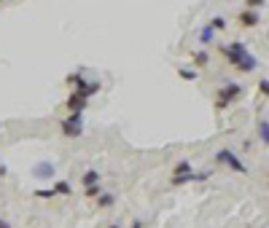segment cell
<instances>
[{
	"label": "cell",
	"instance_id": "52a82bcc",
	"mask_svg": "<svg viewBox=\"0 0 269 228\" xmlns=\"http://www.w3.org/2000/svg\"><path fill=\"white\" fill-rule=\"evenodd\" d=\"M199 180H207V175H197V172L172 175V185H189V183H199Z\"/></svg>",
	"mask_w": 269,
	"mask_h": 228
},
{
	"label": "cell",
	"instance_id": "30bf717a",
	"mask_svg": "<svg viewBox=\"0 0 269 228\" xmlns=\"http://www.w3.org/2000/svg\"><path fill=\"white\" fill-rule=\"evenodd\" d=\"M197 38H199V43H202V46H213V43H216V30H213L210 24H205V27L199 30Z\"/></svg>",
	"mask_w": 269,
	"mask_h": 228
},
{
	"label": "cell",
	"instance_id": "7c38bea8",
	"mask_svg": "<svg viewBox=\"0 0 269 228\" xmlns=\"http://www.w3.org/2000/svg\"><path fill=\"white\" fill-rule=\"evenodd\" d=\"M178 78L194 83V81L199 78V70H197V68H178Z\"/></svg>",
	"mask_w": 269,
	"mask_h": 228
},
{
	"label": "cell",
	"instance_id": "d6986e66",
	"mask_svg": "<svg viewBox=\"0 0 269 228\" xmlns=\"http://www.w3.org/2000/svg\"><path fill=\"white\" fill-rule=\"evenodd\" d=\"M111 204H113V193H105V191H102V193L97 196V207H111Z\"/></svg>",
	"mask_w": 269,
	"mask_h": 228
},
{
	"label": "cell",
	"instance_id": "cb8c5ba5",
	"mask_svg": "<svg viewBox=\"0 0 269 228\" xmlns=\"http://www.w3.org/2000/svg\"><path fill=\"white\" fill-rule=\"evenodd\" d=\"M132 228H143V223H140V220H134V223H132Z\"/></svg>",
	"mask_w": 269,
	"mask_h": 228
},
{
	"label": "cell",
	"instance_id": "4fadbf2b",
	"mask_svg": "<svg viewBox=\"0 0 269 228\" xmlns=\"http://www.w3.org/2000/svg\"><path fill=\"white\" fill-rule=\"evenodd\" d=\"M51 191H54L57 196H70V193H73V185H70V183H67V180H57V183H54V188H51Z\"/></svg>",
	"mask_w": 269,
	"mask_h": 228
},
{
	"label": "cell",
	"instance_id": "9c48e42d",
	"mask_svg": "<svg viewBox=\"0 0 269 228\" xmlns=\"http://www.w3.org/2000/svg\"><path fill=\"white\" fill-rule=\"evenodd\" d=\"M207 64H210V51L207 49H199V51H194V54H191V68H207Z\"/></svg>",
	"mask_w": 269,
	"mask_h": 228
},
{
	"label": "cell",
	"instance_id": "8992f818",
	"mask_svg": "<svg viewBox=\"0 0 269 228\" xmlns=\"http://www.w3.org/2000/svg\"><path fill=\"white\" fill-rule=\"evenodd\" d=\"M86 108H89V97H86L81 89H73L70 97L65 100V110L73 113V110H86Z\"/></svg>",
	"mask_w": 269,
	"mask_h": 228
},
{
	"label": "cell",
	"instance_id": "603a6c76",
	"mask_svg": "<svg viewBox=\"0 0 269 228\" xmlns=\"http://www.w3.org/2000/svg\"><path fill=\"white\" fill-rule=\"evenodd\" d=\"M0 228H11V223H8V220H0Z\"/></svg>",
	"mask_w": 269,
	"mask_h": 228
},
{
	"label": "cell",
	"instance_id": "7402d4cb",
	"mask_svg": "<svg viewBox=\"0 0 269 228\" xmlns=\"http://www.w3.org/2000/svg\"><path fill=\"white\" fill-rule=\"evenodd\" d=\"M258 91H261V97H266V94H269V83H266V78L258 81Z\"/></svg>",
	"mask_w": 269,
	"mask_h": 228
},
{
	"label": "cell",
	"instance_id": "5b68a950",
	"mask_svg": "<svg viewBox=\"0 0 269 228\" xmlns=\"http://www.w3.org/2000/svg\"><path fill=\"white\" fill-rule=\"evenodd\" d=\"M261 22H264V19H261V14H258L256 8H245V11L237 14V24L245 27V30H256Z\"/></svg>",
	"mask_w": 269,
	"mask_h": 228
},
{
	"label": "cell",
	"instance_id": "ac0fdd59",
	"mask_svg": "<svg viewBox=\"0 0 269 228\" xmlns=\"http://www.w3.org/2000/svg\"><path fill=\"white\" fill-rule=\"evenodd\" d=\"M65 81H67V86H73V89H75V86H78V83L84 81V75H81V70H75V73H70V75H67Z\"/></svg>",
	"mask_w": 269,
	"mask_h": 228
},
{
	"label": "cell",
	"instance_id": "277c9868",
	"mask_svg": "<svg viewBox=\"0 0 269 228\" xmlns=\"http://www.w3.org/2000/svg\"><path fill=\"white\" fill-rule=\"evenodd\" d=\"M216 164L226 167V169H232V172L248 175V164H245V161L234 153V150H229V148H221V150H216Z\"/></svg>",
	"mask_w": 269,
	"mask_h": 228
},
{
	"label": "cell",
	"instance_id": "ffe728a7",
	"mask_svg": "<svg viewBox=\"0 0 269 228\" xmlns=\"http://www.w3.org/2000/svg\"><path fill=\"white\" fill-rule=\"evenodd\" d=\"M35 196H38V199H54L57 193L51 191V188H38V191H35Z\"/></svg>",
	"mask_w": 269,
	"mask_h": 228
},
{
	"label": "cell",
	"instance_id": "ba28073f",
	"mask_svg": "<svg viewBox=\"0 0 269 228\" xmlns=\"http://www.w3.org/2000/svg\"><path fill=\"white\" fill-rule=\"evenodd\" d=\"M33 177H38V180H49V177H54V164H49V161H43V164H35V167H33Z\"/></svg>",
	"mask_w": 269,
	"mask_h": 228
},
{
	"label": "cell",
	"instance_id": "e0dca14e",
	"mask_svg": "<svg viewBox=\"0 0 269 228\" xmlns=\"http://www.w3.org/2000/svg\"><path fill=\"white\" fill-rule=\"evenodd\" d=\"M207 24L213 27L216 32H224V30H226V19H224V16H213V19H210Z\"/></svg>",
	"mask_w": 269,
	"mask_h": 228
},
{
	"label": "cell",
	"instance_id": "3957f363",
	"mask_svg": "<svg viewBox=\"0 0 269 228\" xmlns=\"http://www.w3.org/2000/svg\"><path fill=\"white\" fill-rule=\"evenodd\" d=\"M84 113H86V110H73V113H67V116L62 118L60 129H62L65 137L75 140V137L84 135Z\"/></svg>",
	"mask_w": 269,
	"mask_h": 228
},
{
	"label": "cell",
	"instance_id": "6da1fadb",
	"mask_svg": "<svg viewBox=\"0 0 269 228\" xmlns=\"http://www.w3.org/2000/svg\"><path fill=\"white\" fill-rule=\"evenodd\" d=\"M221 56H224L237 73H256L258 70V56H253L248 51V46L243 41H232V43L221 46Z\"/></svg>",
	"mask_w": 269,
	"mask_h": 228
},
{
	"label": "cell",
	"instance_id": "d4e9b609",
	"mask_svg": "<svg viewBox=\"0 0 269 228\" xmlns=\"http://www.w3.org/2000/svg\"><path fill=\"white\" fill-rule=\"evenodd\" d=\"M108 228H121V225H116V223H113V225H108Z\"/></svg>",
	"mask_w": 269,
	"mask_h": 228
},
{
	"label": "cell",
	"instance_id": "7a4b0ae2",
	"mask_svg": "<svg viewBox=\"0 0 269 228\" xmlns=\"http://www.w3.org/2000/svg\"><path fill=\"white\" fill-rule=\"evenodd\" d=\"M243 94H245L243 83H237V81H224V83L218 86V91H216V110L224 113L226 108H232L234 102L243 100Z\"/></svg>",
	"mask_w": 269,
	"mask_h": 228
},
{
	"label": "cell",
	"instance_id": "5bb4252c",
	"mask_svg": "<svg viewBox=\"0 0 269 228\" xmlns=\"http://www.w3.org/2000/svg\"><path fill=\"white\" fill-rule=\"evenodd\" d=\"M105 191V185L102 183H94V185H84V196L86 199H97L100 193Z\"/></svg>",
	"mask_w": 269,
	"mask_h": 228
},
{
	"label": "cell",
	"instance_id": "484cf974",
	"mask_svg": "<svg viewBox=\"0 0 269 228\" xmlns=\"http://www.w3.org/2000/svg\"><path fill=\"white\" fill-rule=\"evenodd\" d=\"M0 3H6V0H0Z\"/></svg>",
	"mask_w": 269,
	"mask_h": 228
},
{
	"label": "cell",
	"instance_id": "44dd1931",
	"mask_svg": "<svg viewBox=\"0 0 269 228\" xmlns=\"http://www.w3.org/2000/svg\"><path fill=\"white\" fill-rule=\"evenodd\" d=\"M248 8H256V11H261V8L266 6V0H245Z\"/></svg>",
	"mask_w": 269,
	"mask_h": 228
},
{
	"label": "cell",
	"instance_id": "9a60e30c",
	"mask_svg": "<svg viewBox=\"0 0 269 228\" xmlns=\"http://www.w3.org/2000/svg\"><path fill=\"white\" fill-rule=\"evenodd\" d=\"M186 172H194V164H191V161H178L175 167H172V175H186Z\"/></svg>",
	"mask_w": 269,
	"mask_h": 228
},
{
	"label": "cell",
	"instance_id": "2e32d148",
	"mask_svg": "<svg viewBox=\"0 0 269 228\" xmlns=\"http://www.w3.org/2000/svg\"><path fill=\"white\" fill-rule=\"evenodd\" d=\"M81 183H84V185H94V183H100V172H97V169H86L84 177H81Z\"/></svg>",
	"mask_w": 269,
	"mask_h": 228
},
{
	"label": "cell",
	"instance_id": "8fae6325",
	"mask_svg": "<svg viewBox=\"0 0 269 228\" xmlns=\"http://www.w3.org/2000/svg\"><path fill=\"white\" fill-rule=\"evenodd\" d=\"M256 132H258V142H261V145H269V121L266 118H258Z\"/></svg>",
	"mask_w": 269,
	"mask_h": 228
}]
</instances>
